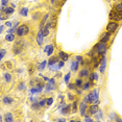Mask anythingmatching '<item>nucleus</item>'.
I'll return each mask as SVG.
<instances>
[{
	"mask_svg": "<svg viewBox=\"0 0 122 122\" xmlns=\"http://www.w3.org/2000/svg\"><path fill=\"white\" fill-rule=\"evenodd\" d=\"M93 49L97 52V54H98V55L107 54V43L98 42L95 46L93 47Z\"/></svg>",
	"mask_w": 122,
	"mask_h": 122,
	"instance_id": "nucleus-1",
	"label": "nucleus"
},
{
	"mask_svg": "<svg viewBox=\"0 0 122 122\" xmlns=\"http://www.w3.org/2000/svg\"><path fill=\"white\" fill-rule=\"evenodd\" d=\"M88 98H89V103H95L98 104L99 103V95H98V90L94 89L92 92H90L88 94Z\"/></svg>",
	"mask_w": 122,
	"mask_h": 122,
	"instance_id": "nucleus-2",
	"label": "nucleus"
},
{
	"mask_svg": "<svg viewBox=\"0 0 122 122\" xmlns=\"http://www.w3.org/2000/svg\"><path fill=\"white\" fill-rule=\"evenodd\" d=\"M23 48H24V41L23 40H19L16 42V44L13 47V52L14 54L19 55L23 52Z\"/></svg>",
	"mask_w": 122,
	"mask_h": 122,
	"instance_id": "nucleus-3",
	"label": "nucleus"
},
{
	"mask_svg": "<svg viewBox=\"0 0 122 122\" xmlns=\"http://www.w3.org/2000/svg\"><path fill=\"white\" fill-rule=\"evenodd\" d=\"M29 31H30V29H29V27L28 25H26V24H22V25H20L18 27V30H17V36L18 37H26L27 35L29 34Z\"/></svg>",
	"mask_w": 122,
	"mask_h": 122,
	"instance_id": "nucleus-4",
	"label": "nucleus"
},
{
	"mask_svg": "<svg viewBox=\"0 0 122 122\" xmlns=\"http://www.w3.org/2000/svg\"><path fill=\"white\" fill-rule=\"evenodd\" d=\"M118 28H119V23L117 21H111V22L107 23V25L105 26V30L111 32V34L116 32V30H117Z\"/></svg>",
	"mask_w": 122,
	"mask_h": 122,
	"instance_id": "nucleus-5",
	"label": "nucleus"
},
{
	"mask_svg": "<svg viewBox=\"0 0 122 122\" xmlns=\"http://www.w3.org/2000/svg\"><path fill=\"white\" fill-rule=\"evenodd\" d=\"M56 81H55V78H49L48 82L45 86V90L46 92H49V91H54L56 89Z\"/></svg>",
	"mask_w": 122,
	"mask_h": 122,
	"instance_id": "nucleus-6",
	"label": "nucleus"
},
{
	"mask_svg": "<svg viewBox=\"0 0 122 122\" xmlns=\"http://www.w3.org/2000/svg\"><path fill=\"white\" fill-rule=\"evenodd\" d=\"M110 19L111 21H122V13H119L117 10H111L110 13Z\"/></svg>",
	"mask_w": 122,
	"mask_h": 122,
	"instance_id": "nucleus-7",
	"label": "nucleus"
},
{
	"mask_svg": "<svg viewBox=\"0 0 122 122\" xmlns=\"http://www.w3.org/2000/svg\"><path fill=\"white\" fill-rule=\"evenodd\" d=\"M107 54L101 55V61L99 64V72L101 74H103L105 72V68H107Z\"/></svg>",
	"mask_w": 122,
	"mask_h": 122,
	"instance_id": "nucleus-8",
	"label": "nucleus"
},
{
	"mask_svg": "<svg viewBox=\"0 0 122 122\" xmlns=\"http://www.w3.org/2000/svg\"><path fill=\"white\" fill-rule=\"evenodd\" d=\"M99 111V107L98 104H95V103H92L90 107H88V114L87 115H95V114L98 113Z\"/></svg>",
	"mask_w": 122,
	"mask_h": 122,
	"instance_id": "nucleus-9",
	"label": "nucleus"
},
{
	"mask_svg": "<svg viewBox=\"0 0 122 122\" xmlns=\"http://www.w3.org/2000/svg\"><path fill=\"white\" fill-rule=\"evenodd\" d=\"M87 109H88V103L81 101L79 104V112H80V116L81 117H86L87 116Z\"/></svg>",
	"mask_w": 122,
	"mask_h": 122,
	"instance_id": "nucleus-10",
	"label": "nucleus"
},
{
	"mask_svg": "<svg viewBox=\"0 0 122 122\" xmlns=\"http://www.w3.org/2000/svg\"><path fill=\"white\" fill-rule=\"evenodd\" d=\"M36 40H37V43L39 46H42L43 43H44V35H43V28H40V30L38 31L37 34V38H36Z\"/></svg>",
	"mask_w": 122,
	"mask_h": 122,
	"instance_id": "nucleus-11",
	"label": "nucleus"
},
{
	"mask_svg": "<svg viewBox=\"0 0 122 122\" xmlns=\"http://www.w3.org/2000/svg\"><path fill=\"white\" fill-rule=\"evenodd\" d=\"M71 112H72V105H70V104H66L63 109L60 110V113L62 114V115H66V116L70 115Z\"/></svg>",
	"mask_w": 122,
	"mask_h": 122,
	"instance_id": "nucleus-12",
	"label": "nucleus"
},
{
	"mask_svg": "<svg viewBox=\"0 0 122 122\" xmlns=\"http://www.w3.org/2000/svg\"><path fill=\"white\" fill-rule=\"evenodd\" d=\"M54 51V45L53 44H50V45H47L45 48H44V52L48 55V56H51L52 53Z\"/></svg>",
	"mask_w": 122,
	"mask_h": 122,
	"instance_id": "nucleus-13",
	"label": "nucleus"
},
{
	"mask_svg": "<svg viewBox=\"0 0 122 122\" xmlns=\"http://www.w3.org/2000/svg\"><path fill=\"white\" fill-rule=\"evenodd\" d=\"M111 32L109 31H105L103 35L101 36V38H100V40H99V42H101V43H107L109 41L111 40Z\"/></svg>",
	"mask_w": 122,
	"mask_h": 122,
	"instance_id": "nucleus-14",
	"label": "nucleus"
},
{
	"mask_svg": "<svg viewBox=\"0 0 122 122\" xmlns=\"http://www.w3.org/2000/svg\"><path fill=\"white\" fill-rule=\"evenodd\" d=\"M78 75H79V77H81V78H85V77H89V75H90V70H89L88 68H82L81 70L79 71Z\"/></svg>",
	"mask_w": 122,
	"mask_h": 122,
	"instance_id": "nucleus-15",
	"label": "nucleus"
},
{
	"mask_svg": "<svg viewBox=\"0 0 122 122\" xmlns=\"http://www.w3.org/2000/svg\"><path fill=\"white\" fill-rule=\"evenodd\" d=\"M57 55H59V57L61 60L65 61V62H67V61L69 60V56H70V54L69 53H67V52H65V51H62V50L59 52V54Z\"/></svg>",
	"mask_w": 122,
	"mask_h": 122,
	"instance_id": "nucleus-16",
	"label": "nucleus"
},
{
	"mask_svg": "<svg viewBox=\"0 0 122 122\" xmlns=\"http://www.w3.org/2000/svg\"><path fill=\"white\" fill-rule=\"evenodd\" d=\"M51 28V25H50V23L49 22H47L46 23V25L44 26V28H43V35H44V37H47V36H49V30H50Z\"/></svg>",
	"mask_w": 122,
	"mask_h": 122,
	"instance_id": "nucleus-17",
	"label": "nucleus"
},
{
	"mask_svg": "<svg viewBox=\"0 0 122 122\" xmlns=\"http://www.w3.org/2000/svg\"><path fill=\"white\" fill-rule=\"evenodd\" d=\"M2 102H3L4 104H12L14 102V98L10 96H4L3 98H2Z\"/></svg>",
	"mask_w": 122,
	"mask_h": 122,
	"instance_id": "nucleus-18",
	"label": "nucleus"
},
{
	"mask_svg": "<svg viewBox=\"0 0 122 122\" xmlns=\"http://www.w3.org/2000/svg\"><path fill=\"white\" fill-rule=\"evenodd\" d=\"M59 60H60L59 55H57V56H51L50 59H49V61H48V67H50V66L56 64L57 62H59Z\"/></svg>",
	"mask_w": 122,
	"mask_h": 122,
	"instance_id": "nucleus-19",
	"label": "nucleus"
},
{
	"mask_svg": "<svg viewBox=\"0 0 122 122\" xmlns=\"http://www.w3.org/2000/svg\"><path fill=\"white\" fill-rule=\"evenodd\" d=\"M79 63L77 62V61H74V62H72L71 63V67H70V69H71V71H74V72H76L77 70H78V67H79Z\"/></svg>",
	"mask_w": 122,
	"mask_h": 122,
	"instance_id": "nucleus-20",
	"label": "nucleus"
},
{
	"mask_svg": "<svg viewBox=\"0 0 122 122\" xmlns=\"http://www.w3.org/2000/svg\"><path fill=\"white\" fill-rule=\"evenodd\" d=\"M109 117H110L111 120H113V121H120V122L122 121V119H121V118H119L117 114H116V113H114V112L110 114V115H109Z\"/></svg>",
	"mask_w": 122,
	"mask_h": 122,
	"instance_id": "nucleus-21",
	"label": "nucleus"
},
{
	"mask_svg": "<svg viewBox=\"0 0 122 122\" xmlns=\"http://www.w3.org/2000/svg\"><path fill=\"white\" fill-rule=\"evenodd\" d=\"M4 121L5 122H13L14 121V116L12 113H6L4 115Z\"/></svg>",
	"mask_w": 122,
	"mask_h": 122,
	"instance_id": "nucleus-22",
	"label": "nucleus"
},
{
	"mask_svg": "<svg viewBox=\"0 0 122 122\" xmlns=\"http://www.w3.org/2000/svg\"><path fill=\"white\" fill-rule=\"evenodd\" d=\"M48 18H49V14H45V16L43 17L42 21H41V23H40V28H44V26H45L47 23V19Z\"/></svg>",
	"mask_w": 122,
	"mask_h": 122,
	"instance_id": "nucleus-23",
	"label": "nucleus"
},
{
	"mask_svg": "<svg viewBox=\"0 0 122 122\" xmlns=\"http://www.w3.org/2000/svg\"><path fill=\"white\" fill-rule=\"evenodd\" d=\"M47 64H48V62H47V61H43L42 63H39L38 66H37V67H38V70H39V71H43L44 69L46 68V65H47Z\"/></svg>",
	"mask_w": 122,
	"mask_h": 122,
	"instance_id": "nucleus-24",
	"label": "nucleus"
},
{
	"mask_svg": "<svg viewBox=\"0 0 122 122\" xmlns=\"http://www.w3.org/2000/svg\"><path fill=\"white\" fill-rule=\"evenodd\" d=\"M14 12H15V9L12 7V6H7V7H5V10H4V13H5V15L6 16L13 15Z\"/></svg>",
	"mask_w": 122,
	"mask_h": 122,
	"instance_id": "nucleus-25",
	"label": "nucleus"
},
{
	"mask_svg": "<svg viewBox=\"0 0 122 122\" xmlns=\"http://www.w3.org/2000/svg\"><path fill=\"white\" fill-rule=\"evenodd\" d=\"M19 14H20V16H22V17H26L28 15V7H22Z\"/></svg>",
	"mask_w": 122,
	"mask_h": 122,
	"instance_id": "nucleus-26",
	"label": "nucleus"
},
{
	"mask_svg": "<svg viewBox=\"0 0 122 122\" xmlns=\"http://www.w3.org/2000/svg\"><path fill=\"white\" fill-rule=\"evenodd\" d=\"M78 110V101L77 100H73V103H72V113L75 114Z\"/></svg>",
	"mask_w": 122,
	"mask_h": 122,
	"instance_id": "nucleus-27",
	"label": "nucleus"
},
{
	"mask_svg": "<svg viewBox=\"0 0 122 122\" xmlns=\"http://www.w3.org/2000/svg\"><path fill=\"white\" fill-rule=\"evenodd\" d=\"M75 85H76L77 88H82V86H84V81H82L81 77H79V78H76L75 79Z\"/></svg>",
	"mask_w": 122,
	"mask_h": 122,
	"instance_id": "nucleus-28",
	"label": "nucleus"
},
{
	"mask_svg": "<svg viewBox=\"0 0 122 122\" xmlns=\"http://www.w3.org/2000/svg\"><path fill=\"white\" fill-rule=\"evenodd\" d=\"M41 109V105L40 103H39V101L38 102H32L31 103V110L32 111H39Z\"/></svg>",
	"mask_w": 122,
	"mask_h": 122,
	"instance_id": "nucleus-29",
	"label": "nucleus"
},
{
	"mask_svg": "<svg viewBox=\"0 0 122 122\" xmlns=\"http://www.w3.org/2000/svg\"><path fill=\"white\" fill-rule=\"evenodd\" d=\"M91 86H92L91 81H86V82H84V86H82V88H81V89H82L84 91H88V90H90Z\"/></svg>",
	"mask_w": 122,
	"mask_h": 122,
	"instance_id": "nucleus-30",
	"label": "nucleus"
},
{
	"mask_svg": "<svg viewBox=\"0 0 122 122\" xmlns=\"http://www.w3.org/2000/svg\"><path fill=\"white\" fill-rule=\"evenodd\" d=\"M5 40L7 41V42H13L14 40H15V35L14 34H7L5 36Z\"/></svg>",
	"mask_w": 122,
	"mask_h": 122,
	"instance_id": "nucleus-31",
	"label": "nucleus"
},
{
	"mask_svg": "<svg viewBox=\"0 0 122 122\" xmlns=\"http://www.w3.org/2000/svg\"><path fill=\"white\" fill-rule=\"evenodd\" d=\"M3 77H4V80L6 82H10V81H12V75H10V73H9V72H5Z\"/></svg>",
	"mask_w": 122,
	"mask_h": 122,
	"instance_id": "nucleus-32",
	"label": "nucleus"
},
{
	"mask_svg": "<svg viewBox=\"0 0 122 122\" xmlns=\"http://www.w3.org/2000/svg\"><path fill=\"white\" fill-rule=\"evenodd\" d=\"M75 60L79 63L80 66H85V61H84V59H82L81 55H76V56H75Z\"/></svg>",
	"mask_w": 122,
	"mask_h": 122,
	"instance_id": "nucleus-33",
	"label": "nucleus"
},
{
	"mask_svg": "<svg viewBox=\"0 0 122 122\" xmlns=\"http://www.w3.org/2000/svg\"><path fill=\"white\" fill-rule=\"evenodd\" d=\"M25 89H26L25 82H24V81H21L20 84H19V86H18V91H23V90H25Z\"/></svg>",
	"mask_w": 122,
	"mask_h": 122,
	"instance_id": "nucleus-34",
	"label": "nucleus"
},
{
	"mask_svg": "<svg viewBox=\"0 0 122 122\" xmlns=\"http://www.w3.org/2000/svg\"><path fill=\"white\" fill-rule=\"evenodd\" d=\"M40 18H41V13L40 12H37L32 15V20L34 21H38Z\"/></svg>",
	"mask_w": 122,
	"mask_h": 122,
	"instance_id": "nucleus-35",
	"label": "nucleus"
},
{
	"mask_svg": "<svg viewBox=\"0 0 122 122\" xmlns=\"http://www.w3.org/2000/svg\"><path fill=\"white\" fill-rule=\"evenodd\" d=\"M70 77H71V73H70V72L66 74L65 77H64V82H65L66 85H68V84H69V80H70Z\"/></svg>",
	"mask_w": 122,
	"mask_h": 122,
	"instance_id": "nucleus-36",
	"label": "nucleus"
},
{
	"mask_svg": "<svg viewBox=\"0 0 122 122\" xmlns=\"http://www.w3.org/2000/svg\"><path fill=\"white\" fill-rule=\"evenodd\" d=\"M115 10H117L119 13H122V2L115 5Z\"/></svg>",
	"mask_w": 122,
	"mask_h": 122,
	"instance_id": "nucleus-37",
	"label": "nucleus"
},
{
	"mask_svg": "<svg viewBox=\"0 0 122 122\" xmlns=\"http://www.w3.org/2000/svg\"><path fill=\"white\" fill-rule=\"evenodd\" d=\"M67 88H68V90H74V91H75L76 89H77L75 82H74V84H68V85H67Z\"/></svg>",
	"mask_w": 122,
	"mask_h": 122,
	"instance_id": "nucleus-38",
	"label": "nucleus"
},
{
	"mask_svg": "<svg viewBox=\"0 0 122 122\" xmlns=\"http://www.w3.org/2000/svg\"><path fill=\"white\" fill-rule=\"evenodd\" d=\"M49 69H50V70H52V71H57L59 70V69H61L60 67H59V64H54V65H52V66H50V67H49Z\"/></svg>",
	"mask_w": 122,
	"mask_h": 122,
	"instance_id": "nucleus-39",
	"label": "nucleus"
},
{
	"mask_svg": "<svg viewBox=\"0 0 122 122\" xmlns=\"http://www.w3.org/2000/svg\"><path fill=\"white\" fill-rule=\"evenodd\" d=\"M39 103H40V105H41V107H44L45 105H47V98H44V99H42L41 101H39Z\"/></svg>",
	"mask_w": 122,
	"mask_h": 122,
	"instance_id": "nucleus-40",
	"label": "nucleus"
},
{
	"mask_svg": "<svg viewBox=\"0 0 122 122\" xmlns=\"http://www.w3.org/2000/svg\"><path fill=\"white\" fill-rule=\"evenodd\" d=\"M5 53H6V50L4 48H2L0 50V60H3V57L5 56Z\"/></svg>",
	"mask_w": 122,
	"mask_h": 122,
	"instance_id": "nucleus-41",
	"label": "nucleus"
},
{
	"mask_svg": "<svg viewBox=\"0 0 122 122\" xmlns=\"http://www.w3.org/2000/svg\"><path fill=\"white\" fill-rule=\"evenodd\" d=\"M4 67H6V68H9V69H12V68H13L12 63H10V62H6V63H4L3 65H2V68H4Z\"/></svg>",
	"mask_w": 122,
	"mask_h": 122,
	"instance_id": "nucleus-42",
	"label": "nucleus"
},
{
	"mask_svg": "<svg viewBox=\"0 0 122 122\" xmlns=\"http://www.w3.org/2000/svg\"><path fill=\"white\" fill-rule=\"evenodd\" d=\"M52 103H53V97H48L47 98V105L50 107V105H52Z\"/></svg>",
	"mask_w": 122,
	"mask_h": 122,
	"instance_id": "nucleus-43",
	"label": "nucleus"
},
{
	"mask_svg": "<svg viewBox=\"0 0 122 122\" xmlns=\"http://www.w3.org/2000/svg\"><path fill=\"white\" fill-rule=\"evenodd\" d=\"M65 105H66V102L65 101H64V100H62V102H61V103L59 104V105H57V110H61V109H63V107H65Z\"/></svg>",
	"mask_w": 122,
	"mask_h": 122,
	"instance_id": "nucleus-44",
	"label": "nucleus"
},
{
	"mask_svg": "<svg viewBox=\"0 0 122 122\" xmlns=\"http://www.w3.org/2000/svg\"><path fill=\"white\" fill-rule=\"evenodd\" d=\"M89 80L90 81H95V76H94V72H92V73L89 75Z\"/></svg>",
	"mask_w": 122,
	"mask_h": 122,
	"instance_id": "nucleus-45",
	"label": "nucleus"
},
{
	"mask_svg": "<svg viewBox=\"0 0 122 122\" xmlns=\"http://www.w3.org/2000/svg\"><path fill=\"white\" fill-rule=\"evenodd\" d=\"M9 2L10 0H1V6H6Z\"/></svg>",
	"mask_w": 122,
	"mask_h": 122,
	"instance_id": "nucleus-46",
	"label": "nucleus"
},
{
	"mask_svg": "<svg viewBox=\"0 0 122 122\" xmlns=\"http://www.w3.org/2000/svg\"><path fill=\"white\" fill-rule=\"evenodd\" d=\"M57 64H59V67H60V68H63L64 65H65V61L61 60V61H59V62H57Z\"/></svg>",
	"mask_w": 122,
	"mask_h": 122,
	"instance_id": "nucleus-47",
	"label": "nucleus"
},
{
	"mask_svg": "<svg viewBox=\"0 0 122 122\" xmlns=\"http://www.w3.org/2000/svg\"><path fill=\"white\" fill-rule=\"evenodd\" d=\"M67 96H68V99H69V100H71V101L74 100V95H72L71 93H68Z\"/></svg>",
	"mask_w": 122,
	"mask_h": 122,
	"instance_id": "nucleus-48",
	"label": "nucleus"
},
{
	"mask_svg": "<svg viewBox=\"0 0 122 122\" xmlns=\"http://www.w3.org/2000/svg\"><path fill=\"white\" fill-rule=\"evenodd\" d=\"M29 100H30L31 103H32V102H38V97H34V96H32V97H30V98H29Z\"/></svg>",
	"mask_w": 122,
	"mask_h": 122,
	"instance_id": "nucleus-49",
	"label": "nucleus"
},
{
	"mask_svg": "<svg viewBox=\"0 0 122 122\" xmlns=\"http://www.w3.org/2000/svg\"><path fill=\"white\" fill-rule=\"evenodd\" d=\"M13 25H14V24L10 21H6V22H5V26H6V27H12Z\"/></svg>",
	"mask_w": 122,
	"mask_h": 122,
	"instance_id": "nucleus-50",
	"label": "nucleus"
},
{
	"mask_svg": "<svg viewBox=\"0 0 122 122\" xmlns=\"http://www.w3.org/2000/svg\"><path fill=\"white\" fill-rule=\"evenodd\" d=\"M85 121H86V122H92V121H93V119H92V118H90V117H88V115H87V116L85 117Z\"/></svg>",
	"mask_w": 122,
	"mask_h": 122,
	"instance_id": "nucleus-51",
	"label": "nucleus"
},
{
	"mask_svg": "<svg viewBox=\"0 0 122 122\" xmlns=\"http://www.w3.org/2000/svg\"><path fill=\"white\" fill-rule=\"evenodd\" d=\"M79 89H80V88H77L75 91H76V93L78 94V95H81V93H82V91H84V90H79Z\"/></svg>",
	"mask_w": 122,
	"mask_h": 122,
	"instance_id": "nucleus-52",
	"label": "nucleus"
},
{
	"mask_svg": "<svg viewBox=\"0 0 122 122\" xmlns=\"http://www.w3.org/2000/svg\"><path fill=\"white\" fill-rule=\"evenodd\" d=\"M82 101L86 102V103H89V98H88V95L84 97V99H82Z\"/></svg>",
	"mask_w": 122,
	"mask_h": 122,
	"instance_id": "nucleus-53",
	"label": "nucleus"
},
{
	"mask_svg": "<svg viewBox=\"0 0 122 122\" xmlns=\"http://www.w3.org/2000/svg\"><path fill=\"white\" fill-rule=\"evenodd\" d=\"M56 121L57 122H66V119L65 118H59V119H56Z\"/></svg>",
	"mask_w": 122,
	"mask_h": 122,
	"instance_id": "nucleus-54",
	"label": "nucleus"
},
{
	"mask_svg": "<svg viewBox=\"0 0 122 122\" xmlns=\"http://www.w3.org/2000/svg\"><path fill=\"white\" fill-rule=\"evenodd\" d=\"M28 72H29V74H30V75H31V74L34 73V68H31V66H30V67H29V70H28Z\"/></svg>",
	"mask_w": 122,
	"mask_h": 122,
	"instance_id": "nucleus-55",
	"label": "nucleus"
},
{
	"mask_svg": "<svg viewBox=\"0 0 122 122\" xmlns=\"http://www.w3.org/2000/svg\"><path fill=\"white\" fill-rule=\"evenodd\" d=\"M3 30H4V25H1V26H0V32L2 34V32H3Z\"/></svg>",
	"mask_w": 122,
	"mask_h": 122,
	"instance_id": "nucleus-56",
	"label": "nucleus"
},
{
	"mask_svg": "<svg viewBox=\"0 0 122 122\" xmlns=\"http://www.w3.org/2000/svg\"><path fill=\"white\" fill-rule=\"evenodd\" d=\"M59 98L61 99V100H64V96L62 95V94H60V95H59Z\"/></svg>",
	"mask_w": 122,
	"mask_h": 122,
	"instance_id": "nucleus-57",
	"label": "nucleus"
},
{
	"mask_svg": "<svg viewBox=\"0 0 122 122\" xmlns=\"http://www.w3.org/2000/svg\"><path fill=\"white\" fill-rule=\"evenodd\" d=\"M17 72H18L19 74H20V73H22V72H23V69H18V70H17Z\"/></svg>",
	"mask_w": 122,
	"mask_h": 122,
	"instance_id": "nucleus-58",
	"label": "nucleus"
},
{
	"mask_svg": "<svg viewBox=\"0 0 122 122\" xmlns=\"http://www.w3.org/2000/svg\"><path fill=\"white\" fill-rule=\"evenodd\" d=\"M55 1H56V0H50L51 4H54V3H55Z\"/></svg>",
	"mask_w": 122,
	"mask_h": 122,
	"instance_id": "nucleus-59",
	"label": "nucleus"
},
{
	"mask_svg": "<svg viewBox=\"0 0 122 122\" xmlns=\"http://www.w3.org/2000/svg\"><path fill=\"white\" fill-rule=\"evenodd\" d=\"M66 1H67V0H62V2H63V3H64V2H66Z\"/></svg>",
	"mask_w": 122,
	"mask_h": 122,
	"instance_id": "nucleus-60",
	"label": "nucleus"
}]
</instances>
